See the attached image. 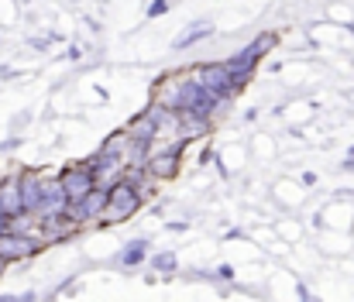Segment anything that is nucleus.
Instances as JSON below:
<instances>
[{
    "label": "nucleus",
    "mask_w": 354,
    "mask_h": 302,
    "mask_svg": "<svg viewBox=\"0 0 354 302\" xmlns=\"http://www.w3.org/2000/svg\"><path fill=\"white\" fill-rule=\"evenodd\" d=\"M210 97H217V100H227L231 93H237L241 86L234 83V76H231V69L224 66V62H217V66H203L196 76H193Z\"/></svg>",
    "instance_id": "obj_5"
},
{
    "label": "nucleus",
    "mask_w": 354,
    "mask_h": 302,
    "mask_svg": "<svg viewBox=\"0 0 354 302\" xmlns=\"http://www.w3.org/2000/svg\"><path fill=\"white\" fill-rule=\"evenodd\" d=\"M169 10V0H155L151 7H148V17H158V14H165Z\"/></svg>",
    "instance_id": "obj_13"
},
{
    "label": "nucleus",
    "mask_w": 354,
    "mask_h": 302,
    "mask_svg": "<svg viewBox=\"0 0 354 302\" xmlns=\"http://www.w3.org/2000/svg\"><path fill=\"white\" fill-rule=\"evenodd\" d=\"M176 172H179V148H169V151H162V155H155L148 162V176L151 179H172Z\"/></svg>",
    "instance_id": "obj_8"
},
{
    "label": "nucleus",
    "mask_w": 354,
    "mask_h": 302,
    "mask_svg": "<svg viewBox=\"0 0 354 302\" xmlns=\"http://www.w3.org/2000/svg\"><path fill=\"white\" fill-rule=\"evenodd\" d=\"M7 230H10V220H7V216H3V209H0V234H7Z\"/></svg>",
    "instance_id": "obj_14"
},
{
    "label": "nucleus",
    "mask_w": 354,
    "mask_h": 302,
    "mask_svg": "<svg viewBox=\"0 0 354 302\" xmlns=\"http://www.w3.org/2000/svg\"><path fill=\"white\" fill-rule=\"evenodd\" d=\"M38 251H41V244H38L31 234H24V230H7V234H0V261H3V265L28 261V258H35Z\"/></svg>",
    "instance_id": "obj_4"
},
{
    "label": "nucleus",
    "mask_w": 354,
    "mask_h": 302,
    "mask_svg": "<svg viewBox=\"0 0 354 302\" xmlns=\"http://www.w3.org/2000/svg\"><path fill=\"white\" fill-rule=\"evenodd\" d=\"M210 35H214V24L200 21V24H193V31H186V35L176 38V48H189V45H196V41H203V38H210Z\"/></svg>",
    "instance_id": "obj_10"
},
{
    "label": "nucleus",
    "mask_w": 354,
    "mask_h": 302,
    "mask_svg": "<svg viewBox=\"0 0 354 302\" xmlns=\"http://www.w3.org/2000/svg\"><path fill=\"white\" fill-rule=\"evenodd\" d=\"M59 189H62L66 206H73V202H83L97 189V179H93V172H90L86 165H73V169H66V172L59 176Z\"/></svg>",
    "instance_id": "obj_2"
},
{
    "label": "nucleus",
    "mask_w": 354,
    "mask_h": 302,
    "mask_svg": "<svg viewBox=\"0 0 354 302\" xmlns=\"http://www.w3.org/2000/svg\"><path fill=\"white\" fill-rule=\"evenodd\" d=\"M145 240H134V244H127V251L120 254V265H127V268H134V265H141L145 261Z\"/></svg>",
    "instance_id": "obj_11"
},
{
    "label": "nucleus",
    "mask_w": 354,
    "mask_h": 302,
    "mask_svg": "<svg viewBox=\"0 0 354 302\" xmlns=\"http://www.w3.org/2000/svg\"><path fill=\"white\" fill-rule=\"evenodd\" d=\"M272 41H275V35H261V38H254L248 48H241L231 62H224V66L231 69V76H234L237 86H244V83H248V76L254 73V66H258L261 52H265V48H272Z\"/></svg>",
    "instance_id": "obj_3"
},
{
    "label": "nucleus",
    "mask_w": 354,
    "mask_h": 302,
    "mask_svg": "<svg viewBox=\"0 0 354 302\" xmlns=\"http://www.w3.org/2000/svg\"><path fill=\"white\" fill-rule=\"evenodd\" d=\"M141 206V189L127 179H118L111 189H107V206H104V223H120L127 216H134Z\"/></svg>",
    "instance_id": "obj_1"
},
{
    "label": "nucleus",
    "mask_w": 354,
    "mask_h": 302,
    "mask_svg": "<svg viewBox=\"0 0 354 302\" xmlns=\"http://www.w3.org/2000/svg\"><path fill=\"white\" fill-rule=\"evenodd\" d=\"M76 230V223L66 216V213H48V216H41V237L45 240H62V237H69Z\"/></svg>",
    "instance_id": "obj_9"
},
{
    "label": "nucleus",
    "mask_w": 354,
    "mask_h": 302,
    "mask_svg": "<svg viewBox=\"0 0 354 302\" xmlns=\"http://www.w3.org/2000/svg\"><path fill=\"white\" fill-rule=\"evenodd\" d=\"M3 268H7V265H3V261H0V275H3Z\"/></svg>",
    "instance_id": "obj_15"
},
{
    "label": "nucleus",
    "mask_w": 354,
    "mask_h": 302,
    "mask_svg": "<svg viewBox=\"0 0 354 302\" xmlns=\"http://www.w3.org/2000/svg\"><path fill=\"white\" fill-rule=\"evenodd\" d=\"M0 209H3V216H7L10 223L21 220V216H28V213H24V202H21L17 179H3V182H0Z\"/></svg>",
    "instance_id": "obj_7"
},
{
    "label": "nucleus",
    "mask_w": 354,
    "mask_h": 302,
    "mask_svg": "<svg viewBox=\"0 0 354 302\" xmlns=\"http://www.w3.org/2000/svg\"><path fill=\"white\" fill-rule=\"evenodd\" d=\"M151 265H155V272H165V275H172V272H176V254H172V251H165V254H155V258H151Z\"/></svg>",
    "instance_id": "obj_12"
},
{
    "label": "nucleus",
    "mask_w": 354,
    "mask_h": 302,
    "mask_svg": "<svg viewBox=\"0 0 354 302\" xmlns=\"http://www.w3.org/2000/svg\"><path fill=\"white\" fill-rule=\"evenodd\" d=\"M17 186H21L24 213H38L41 209V196H45V179L38 172H21L17 176Z\"/></svg>",
    "instance_id": "obj_6"
}]
</instances>
